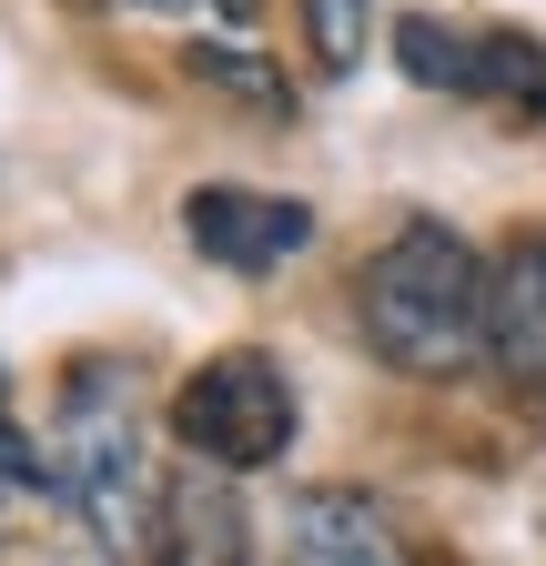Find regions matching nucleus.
I'll return each instance as SVG.
<instances>
[{
    "label": "nucleus",
    "instance_id": "obj_1",
    "mask_svg": "<svg viewBox=\"0 0 546 566\" xmlns=\"http://www.w3.org/2000/svg\"><path fill=\"white\" fill-rule=\"evenodd\" d=\"M355 324L375 344V365L416 385L486 365V253L445 223H395L355 273Z\"/></svg>",
    "mask_w": 546,
    "mask_h": 566
},
{
    "label": "nucleus",
    "instance_id": "obj_2",
    "mask_svg": "<svg viewBox=\"0 0 546 566\" xmlns=\"http://www.w3.org/2000/svg\"><path fill=\"white\" fill-rule=\"evenodd\" d=\"M51 485L82 506L92 546L112 566H143L153 546V516H162V485H153V424H143V385L132 365H92L61 385V424H51Z\"/></svg>",
    "mask_w": 546,
    "mask_h": 566
},
{
    "label": "nucleus",
    "instance_id": "obj_3",
    "mask_svg": "<svg viewBox=\"0 0 546 566\" xmlns=\"http://www.w3.org/2000/svg\"><path fill=\"white\" fill-rule=\"evenodd\" d=\"M172 436L192 446V465H223V475H253L294 446V385L273 354H213L182 395H172Z\"/></svg>",
    "mask_w": 546,
    "mask_h": 566
},
{
    "label": "nucleus",
    "instance_id": "obj_4",
    "mask_svg": "<svg viewBox=\"0 0 546 566\" xmlns=\"http://www.w3.org/2000/svg\"><path fill=\"white\" fill-rule=\"evenodd\" d=\"M395 61H405V82H426V92H465V102H496L516 122L546 112V41L526 31H445V21H395Z\"/></svg>",
    "mask_w": 546,
    "mask_h": 566
},
{
    "label": "nucleus",
    "instance_id": "obj_5",
    "mask_svg": "<svg viewBox=\"0 0 546 566\" xmlns=\"http://www.w3.org/2000/svg\"><path fill=\"white\" fill-rule=\"evenodd\" d=\"M182 233L202 263H223V273H284L304 243H314V212L294 192H253V182H202L182 202Z\"/></svg>",
    "mask_w": 546,
    "mask_h": 566
},
{
    "label": "nucleus",
    "instance_id": "obj_6",
    "mask_svg": "<svg viewBox=\"0 0 546 566\" xmlns=\"http://www.w3.org/2000/svg\"><path fill=\"white\" fill-rule=\"evenodd\" d=\"M486 365L516 395H546V223L486 263Z\"/></svg>",
    "mask_w": 546,
    "mask_h": 566
},
{
    "label": "nucleus",
    "instance_id": "obj_7",
    "mask_svg": "<svg viewBox=\"0 0 546 566\" xmlns=\"http://www.w3.org/2000/svg\"><path fill=\"white\" fill-rule=\"evenodd\" d=\"M284 566H416V556H405V526L385 516V495L314 485L284 516Z\"/></svg>",
    "mask_w": 546,
    "mask_h": 566
},
{
    "label": "nucleus",
    "instance_id": "obj_8",
    "mask_svg": "<svg viewBox=\"0 0 546 566\" xmlns=\"http://www.w3.org/2000/svg\"><path fill=\"white\" fill-rule=\"evenodd\" d=\"M143 566H243V506H233L223 465H192V475L162 485V516H153Z\"/></svg>",
    "mask_w": 546,
    "mask_h": 566
},
{
    "label": "nucleus",
    "instance_id": "obj_9",
    "mask_svg": "<svg viewBox=\"0 0 546 566\" xmlns=\"http://www.w3.org/2000/svg\"><path fill=\"white\" fill-rule=\"evenodd\" d=\"M294 11H304L314 71H324V82H345V71L365 61V41H375V0H294Z\"/></svg>",
    "mask_w": 546,
    "mask_h": 566
},
{
    "label": "nucleus",
    "instance_id": "obj_10",
    "mask_svg": "<svg viewBox=\"0 0 546 566\" xmlns=\"http://www.w3.org/2000/svg\"><path fill=\"white\" fill-rule=\"evenodd\" d=\"M192 71H202V82H223V92H243L253 112H284V82L253 61V41H223V51L202 41V51H192Z\"/></svg>",
    "mask_w": 546,
    "mask_h": 566
},
{
    "label": "nucleus",
    "instance_id": "obj_11",
    "mask_svg": "<svg viewBox=\"0 0 546 566\" xmlns=\"http://www.w3.org/2000/svg\"><path fill=\"white\" fill-rule=\"evenodd\" d=\"M122 11H153V21H202V31H253V0H122Z\"/></svg>",
    "mask_w": 546,
    "mask_h": 566
}]
</instances>
